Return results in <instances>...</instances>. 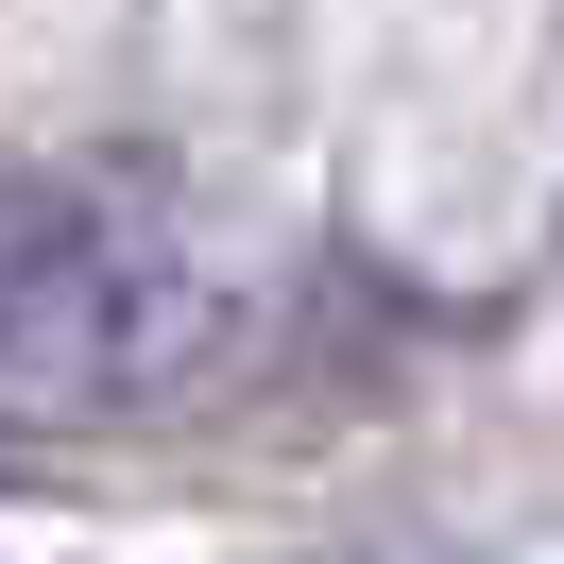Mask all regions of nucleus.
<instances>
[{
    "mask_svg": "<svg viewBox=\"0 0 564 564\" xmlns=\"http://www.w3.org/2000/svg\"><path fill=\"white\" fill-rule=\"evenodd\" d=\"M223 359V274L188 206L120 154L86 172H0V411H154Z\"/></svg>",
    "mask_w": 564,
    "mask_h": 564,
    "instance_id": "obj_1",
    "label": "nucleus"
}]
</instances>
